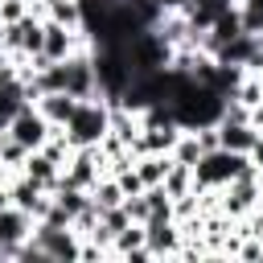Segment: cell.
Returning a JSON list of instances; mask_svg holds the SVG:
<instances>
[{"mask_svg": "<svg viewBox=\"0 0 263 263\" xmlns=\"http://www.w3.org/2000/svg\"><path fill=\"white\" fill-rule=\"evenodd\" d=\"M111 107H107V99L99 95V99H78V107H74V115L66 119V127H62V136H66V144L70 148H90V144H103V136L111 132Z\"/></svg>", "mask_w": 263, "mask_h": 263, "instance_id": "obj_1", "label": "cell"}, {"mask_svg": "<svg viewBox=\"0 0 263 263\" xmlns=\"http://www.w3.org/2000/svg\"><path fill=\"white\" fill-rule=\"evenodd\" d=\"M247 164V152H234V148H210L197 156L193 164V189H222L226 181H234Z\"/></svg>", "mask_w": 263, "mask_h": 263, "instance_id": "obj_2", "label": "cell"}, {"mask_svg": "<svg viewBox=\"0 0 263 263\" xmlns=\"http://www.w3.org/2000/svg\"><path fill=\"white\" fill-rule=\"evenodd\" d=\"M4 132L25 148V152H33V148H41L49 136H53V127H49V119L33 107V103H21L16 111H12V119L4 123Z\"/></svg>", "mask_w": 263, "mask_h": 263, "instance_id": "obj_3", "label": "cell"}, {"mask_svg": "<svg viewBox=\"0 0 263 263\" xmlns=\"http://www.w3.org/2000/svg\"><path fill=\"white\" fill-rule=\"evenodd\" d=\"M181 226L173 214H152L144 218V247L152 251V259H177L181 255Z\"/></svg>", "mask_w": 263, "mask_h": 263, "instance_id": "obj_4", "label": "cell"}, {"mask_svg": "<svg viewBox=\"0 0 263 263\" xmlns=\"http://www.w3.org/2000/svg\"><path fill=\"white\" fill-rule=\"evenodd\" d=\"M107 173V160H103V148L90 144V148H74L66 168H62V181L66 185H78V189H90L99 177Z\"/></svg>", "mask_w": 263, "mask_h": 263, "instance_id": "obj_5", "label": "cell"}, {"mask_svg": "<svg viewBox=\"0 0 263 263\" xmlns=\"http://www.w3.org/2000/svg\"><path fill=\"white\" fill-rule=\"evenodd\" d=\"M62 66H66V90H70L74 99H99V95H103V90H99V78H95V58H90V49L70 53Z\"/></svg>", "mask_w": 263, "mask_h": 263, "instance_id": "obj_6", "label": "cell"}, {"mask_svg": "<svg viewBox=\"0 0 263 263\" xmlns=\"http://www.w3.org/2000/svg\"><path fill=\"white\" fill-rule=\"evenodd\" d=\"M4 185H8V201H12V205H21L25 214H33V222L45 214V205H49V189H41L33 177H25V173H12Z\"/></svg>", "mask_w": 263, "mask_h": 263, "instance_id": "obj_7", "label": "cell"}, {"mask_svg": "<svg viewBox=\"0 0 263 263\" xmlns=\"http://www.w3.org/2000/svg\"><path fill=\"white\" fill-rule=\"evenodd\" d=\"M29 234H33V214H25L21 205L8 201V205L0 210V242H4V247H21Z\"/></svg>", "mask_w": 263, "mask_h": 263, "instance_id": "obj_8", "label": "cell"}, {"mask_svg": "<svg viewBox=\"0 0 263 263\" xmlns=\"http://www.w3.org/2000/svg\"><path fill=\"white\" fill-rule=\"evenodd\" d=\"M33 107L49 119V127H66V119L74 115L78 99H74L70 90H49V95H37V99H33Z\"/></svg>", "mask_w": 263, "mask_h": 263, "instance_id": "obj_9", "label": "cell"}, {"mask_svg": "<svg viewBox=\"0 0 263 263\" xmlns=\"http://www.w3.org/2000/svg\"><path fill=\"white\" fill-rule=\"evenodd\" d=\"M21 173H25V177H33L41 189H53V185L62 181V164H58V160H49L41 148H33V152L21 160Z\"/></svg>", "mask_w": 263, "mask_h": 263, "instance_id": "obj_10", "label": "cell"}, {"mask_svg": "<svg viewBox=\"0 0 263 263\" xmlns=\"http://www.w3.org/2000/svg\"><path fill=\"white\" fill-rule=\"evenodd\" d=\"M255 136H259V127H251V123H230V119H218V140H222V148L247 152V148L255 144Z\"/></svg>", "mask_w": 263, "mask_h": 263, "instance_id": "obj_11", "label": "cell"}, {"mask_svg": "<svg viewBox=\"0 0 263 263\" xmlns=\"http://www.w3.org/2000/svg\"><path fill=\"white\" fill-rule=\"evenodd\" d=\"M86 193H90V201H95L99 210H111V205H123V189H119V181H115L111 173H103V177H99V181H95V185H90Z\"/></svg>", "mask_w": 263, "mask_h": 263, "instance_id": "obj_12", "label": "cell"}, {"mask_svg": "<svg viewBox=\"0 0 263 263\" xmlns=\"http://www.w3.org/2000/svg\"><path fill=\"white\" fill-rule=\"evenodd\" d=\"M164 193L168 197H185V193H193V164H168V173H164Z\"/></svg>", "mask_w": 263, "mask_h": 263, "instance_id": "obj_13", "label": "cell"}, {"mask_svg": "<svg viewBox=\"0 0 263 263\" xmlns=\"http://www.w3.org/2000/svg\"><path fill=\"white\" fill-rule=\"evenodd\" d=\"M136 247H144V222H132V226H123V230L111 238V259H123V255L136 251Z\"/></svg>", "mask_w": 263, "mask_h": 263, "instance_id": "obj_14", "label": "cell"}, {"mask_svg": "<svg viewBox=\"0 0 263 263\" xmlns=\"http://www.w3.org/2000/svg\"><path fill=\"white\" fill-rule=\"evenodd\" d=\"M168 156H173L177 164H197V156H201V144H197V136H193L189 127H181V136H177V144L168 148Z\"/></svg>", "mask_w": 263, "mask_h": 263, "instance_id": "obj_15", "label": "cell"}, {"mask_svg": "<svg viewBox=\"0 0 263 263\" xmlns=\"http://www.w3.org/2000/svg\"><path fill=\"white\" fill-rule=\"evenodd\" d=\"M238 8V25L242 33H259L263 29V0H230Z\"/></svg>", "mask_w": 263, "mask_h": 263, "instance_id": "obj_16", "label": "cell"}, {"mask_svg": "<svg viewBox=\"0 0 263 263\" xmlns=\"http://www.w3.org/2000/svg\"><path fill=\"white\" fill-rule=\"evenodd\" d=\"M21 16H29V0H0V25H12Z\"/></svg>", "mask_w": 263, "mask_h": 263, "instance_id": "obj_17", "label": "cell"}, {"mask_svg": "<svg viewBox=\"0 0 263 263\" xmlns=\"http://www.w3.org/2000/svg\"><path fill=\"white\" fill-rule=\"evenodd\" d=\"M193 136H197V144H201V152H210V148H218L222 140H218V123H201V127H189Z\"/></svg>", "mask_w": 263, "mask_h": 263, "instance_id": "obj_18", "label": "cell"}, {"mask_svg": "<svg viewBox=\"0 0 263 263\" xmlns=\"http://www.w3.org/2000/svg\"><path fill=\"white\" fill-rule=\"evenodd\" d=\"M123 210H127V218H132V222H144V218H148V201H144V193L123 197Z\"/></svg>", "mask_w": 263, "mask_h": 263, "instance_id": "obj_19", "label": "cell"}, {"mask_svg": "<svg viewBox=\"0 0 263 263\" xmlns=\"http://www.w3.org/2000/svg\"><path fill=\"white\" fill-rule=\"evenodd\" d=\"M247 160H251V164L263 173V132H259V136H255V144L247 148Z\"/></svg>", "mask_w": 263, "mask_h": 263, "instance_id": "obj_20", "label": "cell"}, {"mask_svg": "<svg viewBox=\"0 0 263 263\" xmlns=\"http://www.w3.org/2000/svg\"><path fill=\"white\" fill-rule=\"evenodd\" d=\"M251 127H259V132H263V103H255V107H251Z\"/></svg>", "mask_w": 263, "mask_h": 263, "instance_id": "obj_21", "label": "cell"}, {"mask_svg": "<svg viewBox=\"0 0 263 263\" xmlns=\"http://www.w3.org/2000/svg\"><path fill=\"white\" fill-rule=\"evenodd\" d=\"M4 205H8V185L0 181V210H4Z\"/></svg>", "mask_w": 263, "mask_h": 263, "instance_id": "obj_22", "label": "cell"}, {"mask_svg": "<svg viewBox=\"0 0 263 263\" xmlns=\"http://www.w3.org/2000/svg\"><path fill=\"white\" fill-rule=\"evenodd\" d=\"M255 41H259V49H263V29H259V33H255Z\"/></svg>", "mask_w": 263, "mask_h": 263, "instance_id": "obj_23", "label": "cell"}]
</instances>
